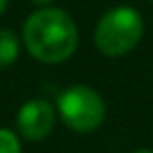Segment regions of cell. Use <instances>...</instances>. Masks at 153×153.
Listing matches in <instances>:
<instances>
[{
  "mask_svg": "<svg viewBox=\"0 0 153 153\" xmlns=\"http://www.w3.org/2000/svg\"><path fill=\"white\" fill-rule=\"evenodd\" d=\"M23 46L27 53L48 65L67 61L78 48V27L76 21L55 7H44L32 13L21 30Z\"/></svg>",
  "mask_w": 153,
  "mask_h": 153,
  "instance_id": "1",
  "label": "cell"
},
{
  "mask_svg": "<svg viewBox=\"0 0 153 153\" xmlns=\"http://www.w3.org/2000/svg\"><path fill=\"white\" fill-rule=\"evenodd\" d=\"M143 32L145 21L134 7H113L99 19L94 44L105 57H122L140 42Z\"/></svg>",
  "mask_w": 153,
  "mask_h": 153,
  "instance_id": "2",
  "label": "cell"
},
{
  "mask_svg": "<svg viewBox=\"0 0 153 153\" xmlns=\"http://www.w3.org/2000/svg\"><path fill=\"white\" fill-rule=\"evenodd\" d=\"M57 109L65 126L80 134L94 132L103 124L107 113L103 97L94 88L82 84L65 88L57 99Z\"/></svg>",
  "mask_w": 153,
  "mask_h": 153,
  "instance_id": "3",
  "label": "cell"
},
{
  "mask_svg": "<svg viewBox=\"0 0 153 153\" xmlns=\"http://www.w3.org/2000/svg\"><path fill=\"white\" fill-rule=\"evenodd\" d=\"M55 128V109L44 99L27 101L17 113V130L27 140H42Z\"/></svg>",
  "mask_w": 153,
  "mask_h": 153,
  "instance_id": "4",
  "label": "cell"
},
{
  "mask_svg": "<svg viewBox=\"0 0 153 153\" xmlns=\"http://www.w3.org/2000/svg\"><path fill=\"white\" fill-rule=\"evenodd\" d=\"M19 38L7 30V27H0V71L11 67L17 57H19Z\"/></svg>",
  "mask_w": 153,
  "mask_h": 153,
  "instance_id": "5",
  "label": "cell"
},
{
  "mask_svg": "<svg viewBox=\"0 0 153 153\" xmlns=\"http://www.w3.org/2000/svg\"><path fill=\"white\" fill-rule=\"evenodd\" d=\"M0 153H21L19 136L9 128H0Z\"/></svg>",
  "mask_w": 153,
  "mask_h": 153,
  "instance_id": "6",
  "label": "cell"
},
{
  "mask_svg": "<svg viewBox=\"0 0 153 153\" xmlns=\"http://www.w3.org/2000/svg\"><path fill=\"white\" fill-rule=\"evenodd\" d=\"M7 7H9V0H0V15L7 11Z\"/></svg>",
  "mask_w": 153,
  "mask_h": 153,
  "instance_id": "7",
  "label": "cell"
},
{
  "mask_svg": "<svg viewBox=\"0 0 153 153\" xmlns=\"http://www.w3.org/2000/svg\"><path fill=\"white\" fill-rule=\"evenodd\" d=\"M34 4H40V7H46V4H51L53 0H32Z\"/></svg>",
  "mask_w": 153,
  "mask_h": 153,
  "instance_id": "8",
  "label": "cell"
},
{
  "mask_svg": "<svg viewBox=\"0 0 153 153\" xmlns=\"http://www.w3.org/2000/svg\"><path fill=\"white\" fill-rule=\"evenodd\" d=\"M132 153H153V149H136V151H132Z\"/></svg>",
  "mask_w": 153,
  "mask_h": 153,
  "instance_id": "9",
  "label": "cell"
},
{
  "mask_svg": "<svg viewBox=\"0 0 153 153\" xmlns=\"http://www.w3.org/2000/svg\"><path fill=\"white\" fill-rule=\"evenodd\" d=\"M151 2H153V0H151Z\"/></svg>",
  "mask_w": 153,
  "mask_h": 153,
  "instance_id": "10",
  "label": "cell"
}]
</instances>
